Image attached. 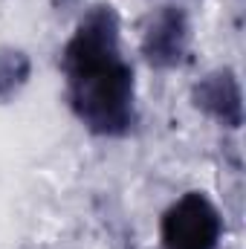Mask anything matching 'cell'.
<instances>
[{"mask_svg":"<svg viewBox=\"0 0 246 249\" xmlns=\"http://www.w3.org/2000/svg\"><path fill=\"white\" fill-rule=\"evenodd\" d=\"M119 15L110 3L90 6L61 50L67 105L96 136H124L136 124V81L119 41Z\"/></svg>","mask_w":246,"mask_h":249,"instance_id":"6da1fadb","label":"cell"},{"mask_svg":"<svg viewBox=\"0 0 246 249\" xmlns=\"http://www.w3.org/2000/svg\"><path fill=\"white\" fill-rule=\"evenodd\" d=\"M220 232V212L203 191H188L174 200L159 223L165 249H217Z\"/></svg>","mask_w":246,"mask_h":249,"instance_id":"7a4b0ae2","label":"cell"},{"mask_svg":"<svg viewBox=\"0 0 246 249\" xmlns=\"http://www.w3.org/2000/svg\"><path fill=\"white\" fill-rule=\"evenodd\" d=\"M191 47V23L180 6H159L145 15L139 29V53L154 70H174Z\"/></svg>","mask_w":246,"mask_h":249,"instance_id":"3957f363","label":"cell"},{"mask_svg":"<svg viewBox=\"0 0 246 249\" xmlns=\"http://www.w3.org/2000/svg\"><path fill=\"white\" fill-rule=\"evenodd\" d=\"M191 105L206 113L209 119H214L223 127H241L244 124V93H241V81L238 75L223 67V70H211L206 72L194 87H191Z\"/></svg>","mask_w":246,"mask_h":249,"instance_id":"277c9868","label":"cell"},{"mask_svg":"<svg viewBox=\"0 0 246 249\" xmlns=\"http://www.w3.org/2000/svg\"><path fill=\"white\" fill-rule=\"evenodd\" d=\"M32 61L23 50H0V102H9L29 78Z\"/></svg>","mask_w":246,"mask_h":249,"instance_id":"5b68a950","label":"cell"}]
</instances>
